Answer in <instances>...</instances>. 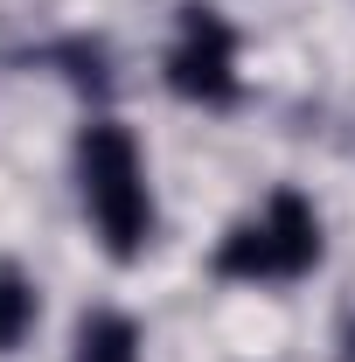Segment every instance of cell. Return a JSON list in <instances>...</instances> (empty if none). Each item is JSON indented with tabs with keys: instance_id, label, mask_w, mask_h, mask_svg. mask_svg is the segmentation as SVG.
Returning a JSON list of instances; mask_svg holds the SVG:
<instances>
[{
	"instance_id": "obj_1",
	"label": "cell",
	"mask_w": 355,
	"mask_h": 362,
	"mask_svg": "<svg viewBox=\"0 0 355 362\" xmlns=\"http://www.w3.org/2000/svg\"><path fill=\"white\" fill-rule=\"evenodd\" d=\"M77 181H84V209L98 223L105 258L133 265L139 251L153 244V188H146L139 139L119 119H91L84 139H77Z\"/></svg>"
},
{
	"instance_id": "obj_2",
	"label": "cell",
	"mask_w": 355,
	"mask_h": 362,
	"mask_svg": "<svg viewBox=\"0 0 355 362\" xmlns=\"http://www.w3.org/2000/svg\"><path fill=\"white\" fill-rule=\"evenodd\" d=\"M168 90L188 105H237V28L223 21V7L209 0H188L181 7V35L168 49Z\"/></svg>"
},
{
	"instance_id": "obj_3",
	"label": "cell",
	"mask_w": 355,
	"mask_h": 362,
	"mask_svg": "<svg viewBox=\"0 0 355 362\" xmlns=\"http://www.w3.org/2000/svg\"><path fill=\"white\" fill-rule=\"evenodd\" d=\"M258 223H265L272 272H279V279H307V272L320 265V251H327V237H320V209H313L300 188H272L265 209H258Z\"/></svg>"
},
{
	"instance_id": "obj_4",
	"label": "cell",
	"mask_w": 355,
	"mask_h": 362,
	"mask_svg": "<svg viewBox=\"0 0 355 362\" xmlns=\"http://www.w3.org/2000/svg\"><path fill=\"white\" fill-rule=\"evenodd\" d=\"M146 349V334H139L133 314H119V307H91L77 320V341H70V362H139Z\"/></svg>"
},
{
	"instance_id": "obj_5",
	"label": "cell",
	"mask_w": 355,
	"mask_h": 362,
	"mask_svg": "<svg viewBox=\"0 0 355 362\" xmlns=\"http://www.w3.org/2000/svg\"><path fill=\"white\" fill-rule=\"evenodd\" d=\"M216 272H223V279H244V286L279 279V272H272V244H265V223H258V216H251V223H237V230L216 244Z\"/></svg>"
},
{
	"instance_id": "obj_6",
	"label": "cell",
	"mask_w": 355,
	"mask_h": 362,
	"mask_svg": "<svg viewBox=\"0 0 355 362\" xmlns=\"http://www.w3.org/2000/svg\"><path fill=\"white\" fill-rule=\"evenodd\" d=\"M35 314H42L35 286H28L21 272H0V356H14V349L35 334Z\"/></svg>"
}]
</instances>
